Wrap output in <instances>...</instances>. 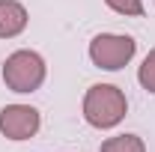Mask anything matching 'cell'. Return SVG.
Returning a JSON list of instances; mask_svg holds the SVG:
<instances>
[{
  "instance_id": "obj_1",
  "label": "cell",
  "mask_w": 155,
  "mask_h": 152,
  "mask_svg": "<svg viewBox=\"0 0 155 152\" xmlns=\"http://www.w3.org/2000/svg\"><path fill=\"white\" fill-rule=\"evenodd\" d=\"M128 114V98L114 84H93L84 95V119L93 128H116Z\"/></svg>"
},
{
  "instance_id": "obj_2",
  "label": "cell",
  "mask_w": 155,
  "mask_h": 152,
  "mask_svg": "<svg viewBox=\"0 0 155 152\" xmlns=\"http://www.w3.org/2000/svg\"><path fill=\"white\" fill-rule=\"evenodd\" d=\"M45 75H48L45 60L36 51H27V48L9 54L3 63V84L12 93H36L45 84Z\"/></svg>"
},
{
  "instance_id": "obj_3",
  "label": "cell",
  "mask_w": 155,
  "mask_h": 152,
  "mask_svg": "<svg viewBox=\"0 0 155 152\" xmlns=\"http://www.w3.org/2000/svg\"><path fill=\"white\" fill-rule=\"evenodd\" d=\"M137 51V42L122 33H98L90 39V60L96 69L104 72H119L122 66H128Z\"/></svg>"
},
{
  "instance_id": "obj_4",
  "label": "cell",
  "mask_w": 155,
  "mask_h": 152,
  "mask_svg": "<svg viewBox=\"0 0 155 152\" xmlns=\"http://www.w3.org/2000/svg\"><path fill=\"white\" fill-rule=\"evenodd\" d=\"M42 116L33 104H6L0 111V134L6 140H30L36 137Z\"/></svg>"
},
{
  "instance_id": "obj_5",
  "label": "cell",
  "mask_w": 155,
  "mask_h": 152,
  "mask_svg": "<svg viewBox=\"0 0 155 152\" xmlns=\"http://www.w3.org/2000/svg\"><path fill=\"white\" fill-rule=\"evenodd\" d=\"M27 9L18 0H0V39H15L27 27Z\"/></svg>"
},
{
  "instance_id": "obj_6",
  "label": "cell",
  "mask_w": 155,
  "mask_h": 152,
  "mask_svg": "<svg viewBox=\"0 0 155 152\" xmlns=\"http://www.w3.org/2000/svg\"><path fill=\"white\" fill-rule=\"evenodd\" d=\"M101 152H146V143L137 134H116L101 143Z\"/></svg>"
},
{
  "instance_id": "obj_7",
  "label": "cell",
  "mask_w": 155,
  "mask_h": 152,
  "mask_svg": "<svg viewBox=\"0 0 155 152\" xmlns=\"http://www.w3.org/2000/svg\"><path fill=\"white\" fill-rule=\"evenodd\" d=\"M137 81H140V87L146 90V93L155 95V48L143 57L140 63V69H137Z\"/></svg>"
},
{
  "instance_id": "obj_8",
  "label": "cell",
  "mask_w": 155,
  "mask_h": 152,
  "mask_svg": "<svg viewBox=\"0 0 155 152\" xmlns=\"http://www.w3.org/2000/svg\"><path fill=\"white\" fill-rule=\"evenodd\" d=\"M116 15H125V18H140L143 15V0H104Z\"/></svg>"
}]
</instances>
